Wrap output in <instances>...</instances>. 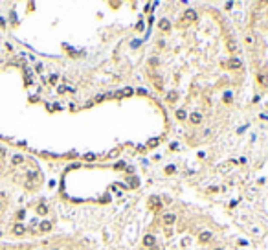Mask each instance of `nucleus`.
Here are the masks:
<instances>
[{
  "label": "nucleus",
  "instance_id": "obj_1",
  "mask_svg": "<svg viewBox=\"0 0 268 250\" xmlns=\"http://www.w3.org/2000/svg\"><path fill=\"white\" fill-rule=\"evenodd\" d=\"M184 18H185V20H197L198 15H197V11H195V9H187V11L184 13Z\"/></svg>",
  "mask_w": 268,
  "mask_h": 250
},
{
  "label": "nucleus",
  "instance_id": "obj_2",
  "mask_svg": "<svg viewBox=\"0 0 268 250\" xmlns=\"http://www.w3.org/2000/svg\"><path fill=\"white\" fill-rule=\"evenodd\" d=\"M176 221V215L175 213H167V215H163V223L165 224H173Z\"/></svg>",
  "mask_w": 268,
  "mask_h": 250
},
{
  "label": "nucleus",
  "instance_id": "obj_3",
  "mask_svg": "<svg viewBox=\"0 0 268 250\" xmlns=\"http://www.w3.org/2000/svg\"><path fill=\"white\" fill-rule=\"evenodd\" d=\"M143 245H145V246H153L154 245V235H145V237H143Z\"/></svg>",
  "mask_w": 268,
  "mask_h": 250
},
{
  "label": "nucleus",
  "instance_id": "obj_4",
  "mask_svg": "<svg viewBox=\"0 0 268 250\" xmlns=\"http://www.w3.org/2000/svg\"><path fill=\"white\" fill-rule=\"evenodd\" d=\"M240 65H243V62H240V59H230V61H228V66H230V68H240Z\"/></svg>",
  "mask_w": 268,
  "mask_h": 250
},
{
  "label": "nucleus",
  "instance_id": "obj_5",
  "mask_svg": "<svg viewBox=\"0 0 268 250\" xmlns=\"http://www.w3.org/2000/svg\"><path fill=\"white\" fill-rule=\"evenodd\" d=\"M198 239H200V243H208V241L211 239V232H202Z\"/></svg>",
  "mask_w": 268,
  "mask_h": 250
},
{
  "label": "nucleus",
  "instance_id": "obj_6",
  "mask_svg": "<svg viewBox=\"0 0 268 250\" xmlns=\"http://www.w3.org/2000/svg\"><path fill=\"white\" fill-rule=\"evenodd\" d=\"M169 28H171V24H169V20H165V18H162V20H160V30H163V31H165V30H169Z\"/></svg>",
  "mask_w": 268,
  "mask_h": 250
},
{
  "label": "nucleus",
  "instance_id": "obj_7",
  "mask_svg": "<svg viewBox=\"0 0 268 250\" xmlns=\"http://www.w3.org/2000/svg\"><path fill=\"white\" fill-rule=\"evenodd\" d=\"M191 121H193V123H200L202 121V114H198V112L191 114Z\"/></svg>",
  "mask_w": 268,
  "mask_h": 250
},
{
  "label": "nucleus",
  "instance_id": "obj_8",
  "mask_svg": "<svg viewBox=\"0 0 268 250\" xmlns=\"http://www.w3.org/2000/svg\"><path fill=\"white\" fill-rule=\"evenodd\" d=\"M228 50H230L231 53L237 50V43H235V40H228Z\"/></svg>",
  "mask_w": 268,
  "mask_h": 250
},
{
  "label": "nucleus",
  "instance_id": "obj_9",
  "mask_svg": "<svg viewBox=\"0 0 268 250\" xmlns=\"http://www.w3.org/2000/svg\"><path fill=\"white\" fill-rule=\"evenodd\" d=\"M185 116H187V114H185V110H176V118H178V120H185Z\"/></svg>",
  "mask_w": 268,
  "mask_h": 250
},
{
  "label": "nucleus",
  "instance_id": "obj_10",
  "mask_svg": "<svg viewBox=\"0 0 268 250\" xmlns=\"http://www.w3.org/2000/svg\"><path fill=\"white\" fill-rule=\"evenodd\" d=\"M176 99V92H169V101H175Z\"/></svg>",
  "mask_w": 268,
  "mask_h": 250
},
{
  "label": "nucleus",
  "instance_id": "obj_11",
  "mask_svg": "<svg viewBox=\"0 0 268 250\" xmlns=\"http://www.w3.org/2000/svg\"><path fill=\"white\" fill-rule=\"evenodd\" d=\"M165 171L169 173V175H171V173H175V165H169V168H165Z\"/></svg>",
  "mask_w": 268,
  "mask_h": 250
},
{
  "label": "nucleus",
  "instance_id": "obj_12",
  "mask_svg": "<svg viewBox=\"0 0 268 250\" xmlns=\"http://www.w3.org/2000/svg\"><path fill=\"white\" fill-rule=\"evenodd\" d=\"M123 94L129 96V94H132V90H130V88H125V90H123Z\"/></svg>",
  "mask_w": 268,
  "mask_h": 250
},
{
  "label": "nucleus",
  "instance_id": "obj_13",
  "mask_svg": "<svg viewBox=\"0 0 268 250\" xmlns=\"http://www.w3.org/2000/svg\"><path fill=\"white\" fill-rule=\"evenodd\" d=\"M246 43H248V44H253V39H252V37L248 35V37H246Z\"/></svg>",
  "mask_w": 268,
  "mask_h": 250
},
{
  "label": "nucleus",
  "instance_id": "obj_14",
  "mask_svg": "<svg viewBox=\"0 0 268 250\" xmlns=\"http://www.w3.org/2000/svg\"><path fill=\"white\" fill-rule=\"evenodd\" d=\"M213 250H222V248H213Z\"/></svg>",
  "mask_w": 268,
  "mask_h": 250
}]
</instances>
